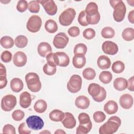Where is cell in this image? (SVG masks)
<instances>
[{
  "instance_id": "c3c4849f",
  "label": "cell",
  "mask_w": 134,
  "mask_h": 134,
  "mask_svg": "<svg viewBox=\"0 0 134 134\" xmlns=\"http://www.w3.org/2000/svg\"><path fill=\"white\" fill-rule=\"evenodd\" d=\"M106 98V91L105 89L101 86V91L100 94L96 97H93V99L97 102H101L104 100Z\"/></svg>"
},
{
  "instance_id": "52a82bcc",
  "label": "cell",
  "mask_w": 134,
  "mask_h": 134,
  "mask_svg": "<svg viewBox=\"0 0 134 134\" xmlns=\"http://www.w3.org/2000/svg\"><path fill=\"white\" fill-rule=\"evenodd\" d=\"M17 99L16 97L12 94L4 96L1 100V108L5 111H10L16 106Z\"/></svg>"
},
{
  "instance_id": "7402d4cb",
  "label": "cell",
  "mask_w": 134,
  "mask_h": 134,
  "mask_svg": "<svg viewBox=\"0 0 134 134\" xmlns=\"http://www.w3.org/2000/svg\"><path fill=\"white\" fill-rule=\"evenodd\" d=\"M118 106L117 103L114 100L108 101L104 106V110L106 113L109 115L115 114L118 110Z\"/></svg>"
},
{
  "instance_id": "d590c367",
  "label": "cell",
  "mask_w": 134,
  "mask_h": 134,
  "mask_svg": "<svg viewBox=\"0 0 134 134\" xmlns=\"http://www.w3.org/2000/svg\"><path fill=\"white\" fill-rule=\"evenodd\" d=\"M124 63L121 61H116L113 63L111 66L112 71L115 73H122L125 70Z\"/></svg>"
},
{
  "instance_id": "b9f144b4",
  "label": "cell",
  "mask_w": 134,
  "mask_h": 134,
  "mask_svg": "<svg viewBox=\"0 0 134 134\" xmlns=\"http://www.w3.org/2000/svg\"><path fill=\"white\" fill-rule=\"evenodd\" d=\"M93 117L96 122L100 123L105 120L106 115L103 111H97L94 113Z\"/></svg>"
},
{
  "instance_id": "4fadbf2b",
  "label": "cell",
  "mask_w": 134,
  "mask_h": 134,
  "mask_svg": "<svg viewBox=\"0 0 134 134\" xmlns=\"http://www.w3.org/2000/svg\"><path fill=\"white\" fill-rule=\"evenodd\" d=\"M103 51L106 54L115 55L118 51V47L116 43L111 41H106L102 44Z\"/></svg>"
},
{
  "instance_id": "484cf974",
  "label": "cell",
  "mask_w": 134,
  "mask_h": 134,
  "mask_svg": "<svg viewBox=\"0 0 134 134\" xmlns=\"http://www.w3.org/2000/svg\"><path fill=\"white\" fill-rule=\"evenodd\" d=\"M87 90L89 94L92 97H95L97 96L100 94L101 91V86L98 84L95 83H91L88 85Z\"/></svg>"
},
{
  "instance_id": "5b68a950",
  "label": "cell",
  "mask_w": 134,
  "mask_h": 134,
  "mask_svg": "<svg viewBox=\"0 0 134 134\" xmlns=\"http://www.w3.org/2000/svg\"><path fill=\"white\" fill-rule=\"evenodd\" d=\"M76 15V12L72 8H68L64 10L59 16L60 24L63 26H68L73 22Z\"/></svg>"
},
{
  "instance_id": "836d02e7",
  "label": "cell",
  "mask_w": 134,
  "mask_h": 134,
  "mask_svg": "<svg viewBox=\"0 0 134 134\" xmlns=\"http://www.w3.org/2000/svg\"><path fill=\"white\" fill-rule=\"evenodd\" d=\"M92 128V122L86 125L80 124L76 130V134H86L88 133Z\"/></svg>"
},
{
  "instance_id": "9a60e30c",
  "label": "cell",
  "mask_w": 134,
  "mask_h": 134,
  "mask_svg": "<svg viewBox=\"0 0 134 134\" xmlns=\"http://www.w3.org/2000/svg\"><path fill=\"white\" fill-rule=\"evenodd\" d=\"M27 56L22 51H17L13 56V63L17 67L24 66L27 63Z\"/></svg>"
},
{
  "instance_id": "816d5d0a",
  "label": "cell",
  "mask_w": 134,
  "mask_h": 134,
  "mask_svg": "<svg viewBox=\"0 0 134 134\" xmlns=\"http://www.w3.org/2000/svg\"><path fill=\"white\" fill-rule=\"evenodd\" d=\"M68 34L72 37H75L80 35V29L78 27L73 26L70 27L68 31Z\"/></svg>"
},
{
  "instance_id": "8992f818",
  "label": "cell",
  "mask_w": 134,
  "mask_h": 134,
  "mask_svg": "<svg viewBox=\"0 0 134 134\" xmlns=\"http://www.w3.org/2000/svg\"><path fill=\"white\" fill-rule=\"evenodd\" d=\"M82 80L77 74H73L67 83V88L72 93H76L81 89Z\"/></svg>"
},
{
  "instance_id": "e575fe53",
  "label": "cell",
  "mask_w": 134,
  "mask_h": 134,
  "mask_svg": "<svg viewBox=\"0 0 134 134\" xmlns=\"http://www.w3.org/2000/svg\"><path fill=\"white\" fill-rule=\"evenodd\" d=\"M115 34V30L110 27H105L103 28L101 31V35L104 38L109 39L114 37Z\"/></svg>"
},
{
  "instance_id": "f6af8a7d",
  "label": "cell",
  "mask_w": 134,
  "mask_h": 134,
  "mask_svg": "<svg viewBox=\"0 0 134 134\" xmlns=\"http://www.w3.org/2000/svg\"><path fill=\"white\" fill-rule=\"evenodd\" d=\"M12 116L14 120L17 121H20L24 118L25 116V113L21 110L17 109L13 111Z\"/></svg>"
},
{
  "instance_id": "9c48e42d",
  "label": "cell",
  "mask_w": 134,
  "mask_h": 134,
  "mask_svg": "<svg viewBox=\"0 0 134 134\" xmlns=\"http://www.w3.org/2000/svg\"><path fill=\"white\" fill-rule=\"evenodd\" d=\"M26 121L29 128L34 130H40L44 126V122L42 118L36 115L28 117Z\"/></svg>"
},
{
  "instance_id": "60d3db41",
  "label": "cell",
  "mask_w": 134,
  "mask_h": 134,
  "mask_svg": "<svg viewBox=\"0 0 134 134\" xmlns=\"http://www.w3.org/2000/svg\"><path fill=\"white\" fill-rule=\"evenodd\" d=\"M80 124L86 125L91 122L89 115L85 113H81L78 116Z\"/></svg>"
},
{
  "instance_id": "ab89813d",
  "label": "cell",
  "mask_w": 134,
  "mask_h": 134,
  "mask_svg": "<svg viewBox=\"0 0 134 134\" xmlns=\"http://www.w3.org/2000/svg\"><path fill=\"white\" fill-rule=\"evenodd\" d=\"M43 71L46 75H52L56 73L57 68L55 66L47 63L43 67Z\"/></svg>"
},
{
  "instance_id": "1f68e13d",
  "label": "cell",
  "mask_w": 134,
  "mask_h": 134,
  "mask_svg": "<svg viewBox=\"0 0 134 134\" xmlns=\"http://www.w3.org/2000/svg\"><path fill=\"white\" fill-rule=\"evenodd\" d=\"M113 75L111 72L107 71H102L99 75V81L104 84H108L112 80Z\"/></svg>"
},
{
  "instance_id": "277c9868",
  "label": "cell",
  "mask_w": 134,
  "mask_h": 134,
  "mask_svg": "<svg viewBox=\"0 0 134 134\" xmlns=\"http://www.w3.org/2000/svg\"><path fill=\"white\" fill-rule=\"evenodd\" d=\"M28 88L32 92H38L41 88V83L39 75L34 72H29L25 75Z\"/></svg>"
},
{
  "instance_id": "681fc988",
  "label": "cell",
  "mask_w": 134,
  "mask_h": 134,
  "mask_svg": "<svg viewBox=\"0 0 134 134\" xmlns=\"http://www.w3.org/2000/svg\"><path fill=\"white\" fill-rule=\"evenodd\" d=\"M27 125L25 122H22L19 125L18 127V132L19 134H30L31 133V130L28 129L29 127Z\"/></svg>"
},
{
  "instance_id": "f35d334b",
  "label": "cell",
  "mask_w": 134,
  "mask_h": 134,
  "mask_svg": "<svg viewBox=\"0 0 134 134\" xmlns=\"http://www.w3.org/2000/svg\"><path fill=\"white\" fill-rule=\"evenodd\" d=\"M28 9L32 13H38L40 10V5L38 1H31L28 4Z\"/></svg>"
},
{
  "instance_id": "74e56055",
  "label": "cell",
  "mask_w": 134,
  "mask_h": 134,
  "mask_svg": "<svg viewBox=\"0 0 134 134\" xmlns=\"http://www.w3.org/2000/svg\"><path fill=\"white\" fill-rule=\"evenodd\" d=\"M87 50V46L82 43H80L75 45L74 48V53L75 54L84 55L86 53Z\"/></svg>"
},
{
  "instance_id": "603a6c76",
  "label": "cell",
  "mask_w": 134,
  "mask_h": 134,
  "mask_svg": "<svg viewBox=\"0 0 134 134\" xmlns=\"http://www.w3.org/2000/svg\"><path fill=\"white\" fill-rule=\"evenodd\" d=\"M10 86L13 92L18 93L23 89L24 83L20 79L15 77L10 81Z\"/></svg>"
},
{
  "instance_id": "f546056e",
  "label": "cell",
  "mask_w": 134,
  "mask_h": 134,
  "mask_svg": "<svg viewBox=\"0 0 134 134\" xmlns=\"http://www.w3.org/2000/svg\"><path fill=\"white\" fill-rule=\"evenodd\" d=\"M14 41L13 39L7 36H5L1 38L0 40L1 45L5 49H9L12 48L14 45Z\"/></svg>"
},
{
  "instance_id": "db71d44e",
  "label": "cell",
  "mask_w": 134,
  "mask_h": 134,
  "mask_svg": "<svg viewBox=\"0 0 134 134\" xmlns=\"http://www.w3.org/2000/svg\"><path fill=\"white\" fill-rule=\"evenodd\" d=\"M128 18L129 21L131 24L134 23V10H132L130 11L128 15Z\"/></svg>"
},
{
  "instance_id": "6da1fadb",
  "label": "cell",
  "mask_w": 134,
  "mask_h": 134,
  "mask_svg": "<svg viewBox=\"0 0 134 134\" xmlns=\"http://www.w3.org/2000/svg\"><path fill=\"white\" fill-rule=\"evenodd\" d=\"M121 121L118 116L110 117L106 122L99 127V133L100 134H113L118 130L121 125Z\"/></svg>"
},
{
  "instance_id": "d6986e66",
  "label": "cell",
  "mask_w": 134,
  "mask_h": 134,
  "mask_svg": "<svg viewBox=\"0 0 134 134\" xmlns=\"http://www.w3.org/2000/svg\"><path fill=\"white\" fill-rule=\"evenodd\" d=\"M90 104V99L85 96L80 95L76 97L75 100V106L81 109L87 108Z\"/></svg>"
},
{
  "instance_id": "f907efd6",
  "label": "cell",
  "mask_w": 134,
  "mask_h": 134,
  "mask_svg": "<svg viewBox=\"0 0 134 134\" xmlns=\"http://www.w3.org/2000/svg\"><path fill=\"white\" fill-rule=\"evenodd\" d=\"M3 133L8 134H15V128L13 125L10 124H6L3 127Z\"/></svg>"
},
{
  "instance_id": "2e32d148",
  "label": "cell",
  "mask_w": 134,
  "mask_h": 134,
  "mask_svg": "<svg viewBox=\"0 0 134 134\" xmlns=\"http://www.w3.org/2000/svg\"><path fill=\"white\" fill-rule=\"evenodd\" d=\"M133 103V97L129 94H124L120 97L119 104L124 109H130L132 106Z\"/></svg>"
},
{
  "instance_id": "44dd1931",
  "label": "cell",
  "mask_w": 134,
  "mask_h": 134,
  "mask_svg": "<svg viewBox=\"0 0 134 134\" xmlns=\"http://www.w3.org/2000/svg\"><path fill=\"white\" fill-rule=\"evenodd\" d=\"M97 64L100 69L106 70L110 68L111 65V61L108 57L105 55H102L98 57L97 61Z\"/></svg>"
},
{
  "instance_id": "f1b7e54d",
  "label": "cell",
  "mask_w": 134,
  "mask_h": 134,
  "mask_svg": "<svg viewBox=\"0 0 134 134\" xmlns=\"http://www.w3.org/2000/svg\"><path fill=\"white\" fill-rule=\"evenodd\" d=\"M44 28L46 31L50 34L55 32L58 30L57 23L53 19H48L44 24Z\"/></svg>"
},
{
  "instance_id": "ffe728a7",
  "label": "cell",
  "mask_w": 134,
  "mask_h": 134,
  "mask_svg": "<svg viewBox=\"0 0 134 134\" xmlns=\"http://www.w3.org/2000/svg\"><path fill=\"white\" fill-rule=\"evenodd\" d=\"M73 66L77 69H81L86 64V58L84 55L75 54L72 59Z\"/></svg>"
},
{
  "instance_id": "7a4b0ae2",
  "label": "cell",
  "mask_w": 134,
  "mask_h": 134,
  "mask_svg": "<svg viewBox=\"0 0 134 134\" xmlns=\"http://www.w3.org/2000/svg\"><path fill=\"white\" fill-rule=\"evenodd\" d=\"M86 19L88 25H95L99 23L100 18L97 5L93 2L89 3L85 10Z\"/></svg>"
},
{
  "instance_id": "5bb4252c",
  "label": "cell",
  "mask_w": 134,
  "mask_h": 134,
  "mask_svg": "<svg viewBox=\"0 0 134 134\" xmlns=\"http://www.w3.org/2000/svg\"><path fill=\"white\" fill-rule=\"evenodd\" d=\"M64 114V117L61 121L63 126L68 129H72L74 128L76 126V121L73 114L69 112H66Z\"/></svg>"
},
{
  "instance_id": "7bdbcfd3",
  "label": "cell",
  "mask_w": 134,
  "mask_h": 134,
  "mask_svg": "<svg viewBox=\"0 0 134 134\" xmlns=\"http://www.w3.org/2000/svg\"><path fill=\"white\" fill-rule=\"evenodd\" d=\"M95 31L93 28H87L85 29L83 32V36L86 39L91 40L94 38L95 36Z\"/></svg>"
},
{
  "instance_id": "4316f807",
  "label": "cell",
  "mask_w": 134,
  "mask_h": 134,
  "mask_svg": "<svg viewBox=\"0 0 134 134\" xmlns=\"http://www.w3.org/2000/svg\"><path fill=\"white\" fill-rule=\"evenodd\" d=\"M34 110L38 113H44L47 108V104L46 102L42 99H38L34 104Z\"/></svg>"
},
{
  "instance_id": "f5cc1de1",
  "label": "cell",
  "mask_w": 134,
  "mask_h": 134,
  "mask_svg": "<svg viewBox=\"0 0 134 134\" xmlns=\"http://www.w3.org/2000/svg\"><path fill=\"white\" fill-rule=\"evenodd\" d=\"M133 76H131L130 77L127 81V87L128 90L133 92L134 91V84H133Z\"/></svg>"
},
{
  "instance_id": "bcb514c9",
  "label": "cell",
  "mask_w": 134,
  "mask_h": 134,
  "mask_svg": "<svg viewBox=\"0 0 134 134\" xmlns=\"http://www.w3.org/2000/svg\"><path fill=\"white\" fill-rule=\"evenodd\" d=\"M78 22L80 25L82 26H87L88 25L86 19V13L85 10L81 11L78 16Z\"/></svg>"
},
{
  "instance_id": "d4e9b609",
  "label": "cell",
  "mask_w": 134,
  "mask_h": 134,
  "mask_svg": "<svg viewBox=\"0 0 134 134\" xmlns=\"http://www.w3.org/2000/svg\"><path fill=\"white\" fill-rule=\"evenodd\" d=\"M64 115L65 114L62 111L59 109H54L50 113L49 117L52 121L59 122L63 120Z\"/></svg>"
},
{
  "instance_id": "8fae6325",
  "label": "cell",
  "mask_w": 134,
  "mask_h": 134,
  "mask_svg": "<svg viewBox=\"0 0 134 134\" xmlns=\"http://www.w3.org/2000/svg\"><path fill=\"white\" fill-rule=\"evenodd\" d=\"M53 59L54 63L57 66L66 67L70 63L69 56L64 52L53 53Z\"/></svg>"
},
{
  "instance_id": "9f6ffc18",
  "label": "cell",
  "mask_w": 134,
  "mask_h": 134,
  "mask_svg": "<svg viewBox=\"0 0 134 134\" xmlns=\"http://www.w3.org/2000/svg\"><path fill=\"white\" fill-rule=\"evenodd\" d=\"M51 133V132L49 131H48V130H44L43 131H41L40 132V133Z\"/></svg>"
},
{
  "instance_id": "11a10c76",
  "label": "cell",
  "mask_w": 134,
  "mask_h": 134,
  "mask_svg": "<svg viewBox=\"0 0 134 134\" xmlns=\"http://www.w3.org/2000/svg\"><path fill=\"white\" fill-rule=\"evenodd\" d=\"M55 133H59V134H61V133H65L66 132L63 131V130L62 129H57L55 132H54Z\"/></svg>"
},
{
  "instance_id": "4dcf8cb0",
  "label": "cell",
  "mask_w": 134,
  "mask_h": 134,
  "mask_svg": "<svg viewBox=\"0 0 134 134\" xmlns=\"http://www.w3.org/2000/svg\"><path fill=\"white\" fill-rule=\"evenodd\" d=\"M14 42L17 47L23 48L27 45L28 39L25 36L19 35L15 38Z\"/></svg>"
},
{
  "instance_id": "ac0fdd59",
  "label": "cell",
  "mask_w": 134,
  "mask_h": 134,
  "mask_svg": "<svg viewBox=\"0 0 134 134\" xmlns=\"http://www.w3.org/2000/svg\"><path fill=\"white\" fill-rule=\"evenodd\" d=\"M31 96L28 92H23L19 97L20 106L24 108H27L30 106L31 103Z\"/></svg>"
},
{
  "instance_id": "30bf717a",
  "label": "cell",
  "mask_w": 134,
  "mask_h": 134,
  "mask_svg": "<svg viewBox=\"0 0 134 134\" xmlns=\"http://www.w3.org/2000/svg\"><path fill=\"white\" fill-rule=\"evenodd\" d=\"M69 39L64 32H59L53 39V44L57 49H63L66 47Z\"/></svg>"
},
{
  "instance_id": "e0dca14e",
  "label": "cell",
  "mask_w": 134,
  "mask_h": 134,
  "mask_svg": "<svg viewBox=\"0 0 134 134\" xmlns=\"http://www.w3.org/2000/svg\"><path fill=\"white\" fill-rule=\"evenodd\" d=\"M37 51L39 55L42 57H46L47 55L52 51L50 44L46 42L40 43L37 48Z\"/></svg>"
},
{
  "instance_id": "ee69618b",
  "label": "cell",
  "mask_w": 134,
  "mask_h": 134,
  "mask_svg": "<svg viewBox=\"0 0 134 134\" xmlns=\"http://www.w3.org/2000/svg\"><path fill=\"white\" fill-rule=\"evenodd\" d=\"M28 7V2L25 0L19 1L17 3L16 8L17 10L20 13L24 12Z\"/></svg>"
},
{
  "instance_id": "d6a6232c",
  "label": "cell",
  "mask_w": 134,
  "mask_h": 134,
  "mask_svg": "<svg viewBox=\"0 0 134 134\" xmlns=\"http://www.w3.org/2000/svg\"><path fill=\"white\" fill-rule=\"evenodd\" d=\"M122 38L127 41H132L134 39V29L132 28H126L122 32Z\"/></svg>"
},
{
  "instance_id": "cb8c5ba5",
  "label": "cell",
  "mask_w": 134,
  "mask_h": 134,
  "mask_svg": "<svg viewBox=\"0 0 134 134\" xmlns=\"http://www.w3.org/2000/svg\"><path fill=\"white\" fill-rule=\"evenodd\" d=\"M114 88L119 91L125 90L127 88V81L124 77H117L114 81Z\"/></svg>"
},
{
  "instance_id": "ba28073f",
  "label": "cell",
  "mask_w": 134,
  "mask_h": 134,
  "mask_svg": "<svg viewBox=\"0 0 134 134\" xmlns=\"http://www.w3.org/2000/svg\"><path fill=\"white\" fill-rule=\"evenodd\" d=\"M42 25L41 18L38 15H32L28 20L26 27L27 30L31 32H37L40 29Z\"/></svg>"
},
{
  "instance_id": "8d00e7d4",
  "label": "cell",
  "mask_w": 134,
  "mask_h": 134,
  "mask_svg": "<svg viewBox=\"0 0 134 134\" xmlns=\"http://www.w3.org/2000/svg\"><path fill=\"white\" fill-rule=\"evenodd\" d=\"M82 75L83 77L86 80H92L95 78L96 76V72L93 69L91 68H87L83 70Z\"/></svg>"
},
{
  "instance_id": "7c38bea8",
  "label": "cell",
  "mask_w": 134,
  "mask_h": 134,
  "mask_svg": "<svg viewBox=\"0 0 134 134\" xmlns=\"http://www.w3.org/2000/svg\"><path fill=\"white\" fill-rule=\"evenodd\" d=\"M38 1L42 5L47 14L50 16H53L56 14L58 8L53 0H42Z\"/></svg>"
},
{
  "instance_id": "83f0119b",
  "label": "cell",
  "mask_w": 134,
  "mask_h": 134,
  "mask_svg": "<svg viewBox=\"0 0 134 134\" xmlns=\"http://www.w3.org/2000/svg\"><path fill=\"white\" fill-rule=\"evenodd\" d=\"M0 65V88L3 89L6 86L7 83L6 70L2 63H1Z\"/></svg>"
},
{
  "instance_id": "3957f363",
  "label": "cell",
  "mask_w": 134,
  "mask_h": 134,
  "mask_svg": "<svg viewBox=\"0 0 134 134\" xmlns=\"http://www.w3.org/2000/svg\"><path fill=\"white\" fill-rule=\"evenodd\" d=\"M111 7L114 8L113 17L117 22L122 21L126 13V7L122 1L113 0L109 1Z\"/></svg>"
},
{
  "instance_id": "7dc6e473",
  "label": "cell",
  "mask_w": 134,
  "mask_h": 134,
  "mask_svg": "<svg viewBox=\"0 0 134 134\" xmlns=\"http://www.w3.org/2000/svg\"><path fill=\"white\" fill-rule=\"evenodd\" d=\"M1 59L4 63H8L10 62L12 59V54L9 51H4L1 54Z\"/></svg>"
}]
</instances>
